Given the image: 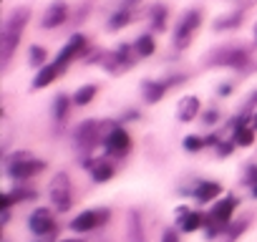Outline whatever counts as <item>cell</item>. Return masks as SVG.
<instances>
[{
  "mask_svg": "<svg viewBox=\"0 0 257 242\" xmlns=\"http://www.w3.org/2000/svg\"><path fill=\"white\" fill-rule=\"evenodd\" d=\"M63 71V66L56 61V63H51V66H41V71H38V76H36V81H33V88H46V86H51L56 78H58V73Z\"/></svg>",
  "mask_w": 257,
  "mask_h": 242,
  "instance_id": "obj_6",
  "label": "cell"
},
{
  "mask_svg": "<svg viewBox=\"0 0 257 242\" xmlns=\"http://www.w3.org/2000/svg\"><path fill=\"white\" fill-rule=\"evenodd\" d=\"M61 242H81V239H61Z\"/></svg>",
  "mask_w": 257,
  "mask_h": 242,
  "instance_id": "obj_30",
  "label": "cell"
},
{
  "mask_svg": "<svg viewBox=\"0 0 257 242\" xmlns=\"http://www.w3.org/2000/svg\"><path fill=\"white\" fill-rule=\"evenodd\" d=\"M66 6L63 3H53L48 11H46V16H43V21H41V26L43 28H58L63 21H66Z\"/></svg>",
  "mask_w": 257,
  "mask_h": 242,
  "instance_id": "obj_9",
  "label": "cell"
},
{
  "mask_svg": "<svg viewBox=\"0 0 257 242\" xmlns=\"http://www.w3.org/2000/svg\"><path fill=\"white\" fill-rule=\"evenodd\" d=\"M76 139H78L83 147H91V144H93V139H96V124H93V121H86V124L78 129Z\"/></svg>",
  "mask_w": 257,
  "mask_h": 242,
  "instance_id": "obj_14",
  "label": "cell"
},
{
  "mask_svg": "<svg viewBox=\"0 0 257 242\" xmlns=\"http://www.w3.org/2000/svg\"><path fill=\"white\" fill-rule=\"evenodd\" d=\"M144 93H147V101L149 103H157L164 96V86L162 83H154V81H147L144 83Z\"/></svg>",
  "mask_w": 257,
  "mask_h": 242,
  "instance_id": "obj_15",
  "label": "cell"
},
{
  "mask_svg": "<svg viewBox=\"0 0 257 242\" xmlns=\"http://www.w3.org/2000/svg\"><path fill=\"white\" fill-rule=\"evenodd\" d=\"M202 224H204L202 214H197V212H187V214H184V224H182V229H184V232H194V229H199Z\"/></svg>",
  "mask_w": 257,
  "mask_h": 242,
  "instance_id": "obj_18",
  "label": "cell"
},
{
  "mask_svg": "<svg viewBox=\"0 0 257 242\" xmlns=\"http://www.w3.org/2000/svg\"><path fill=\"white\" fill-rule=\"evenodd\" d=\"M23 157H18L16 162H11V167H8V174L13 177V179H28V177H33L36 172H43L46 169V164L43 162H38V159H26V162H21Z\"/></svg>",
  "mask_w": 257,
  "mask_h": 242,
  "instance_id": "obj_3",
  "label": "cell"
},
{
  "mask_svg": "<svg viewBox=\"0 0 257 242\" xmlns=\"http://www.w3.org/2000/svg\"><path fill=\"white\" fill-rule=\"evenodd\" d=\"M237 23H239V13H234V16H229V18L219 21L214 28H217V31H222V28H232V26H237Z\"/></svg>",
  "mask_w": 257,
  "mask_h": 242,
  "instance_id": "obj_26",
  "label": "cell"
},
{
  "mask_svg": "<svg viewBox=\"0 0 257 242\" xmlns=\"http://www.w3.org/2000/svg\"><path fill=\"white\" fill-rule=\"evenodd\" d=\"M219 192H222V187H219L217 182H202V184L197 187V199H199V202H212Z\"/></svg>",
  "mask_w": 257,
  "mask_h": 242,
  "instance_id": "obj_13",
  "label": "cell"
},
{
  "mask_svg": "<svg viewBox=\"0 0 257 242\" xmlns=\"http://www.w3.org/2000/svg\"><path fill=\"white\" fill-rule=\"evenodd\" d=\"M28 18H31V11L28 8H16L11 13V18L6 21L3 36H0V58H3V61H11V56H13L18 41H21V33H23Z\"/></svg>",
  "mask_w": 257,
  "mask_h": 242,
  "instance_id": "obj_1",
  "label": "cell"
},
{
  "mask_svg": "<svg viewBox=\"0 0 257 242\" xmlns=\"http://www.w3.org/2000/svg\"><path fill=\"white\" fill-rule=\"evenodd\" d=\"M31 229H33L36 234L51 232V229H53V214H51L48 209H36V212L31 214Z\"/></svg>",
  "mask_w": 257,
  "mask_h": 242,
  "instance_id": "obj_7",
  "label": "cell"
},
{
  "mask_svg": "<svg viewBox=\"0 0 257 242\" xmlns=\"http://www.w3.org/2000/svg\"><path fill=\"white\" fill-rule=\"evenodd\" d=\"M108 217V212H81L73 222H71V229H76V232H88V229H93L96 224H101V219H106Z\"/></svg>",
  "mask_w": 257,
  "mask_h": 242,
  "instance_id": "obj_5",
  "label": "cell"
},
{
  "mask_svg": "<svg viewBox=\"0 0 257 242\" xmlns=\"http://www.w3.org/2000/svg\"><path fill=\"white\" fill-rule=\"evenodd\" d=\"M199 113V98L197 96H187V98H182V103H179V121H192L194 116Z\"/></svg>",
  "mask_w": 257,
  "mask_h": 242,
  "instance_id": "obj_12",
  "label": "cell"
},
{
  "mask_svg": "<svg viewBox=\"0 0 257 242\" xmlns=\"http://www.w3.org/2000/svg\"><path fill=\"white\" fill-rule=\"evenodd\" d=\"M93 96H96V86H81V88L76 91L73 101H76L78 106H86V103H91V101H93Z\"/></svg>",
  "mask_w": 257,
  "mask_h": 242,
  "instance_id": "obj_16",
  "label": "cell"
},
{
  "mask_svg": "<svg viewBox=\"0 0 257 242\" xmlns=\"http://www.w3.org/2000/svg\"><path fill=\"white\" fill-rule=\"evenodd\" d=\"M66 111H68V98H66V96H58V98H56V108H53L56 118H63Z\"/></svg>",
  "mask_w": 257,
  "mask_h": 242,
  "instance_id": "obj_23",
  "label": "cell"
},
{
  "mask_svg": "<svg viewBox=\"0 0 257 242\" xmlns=\"http://www.w3.org/2000/svg\"><path fill=\"white\" fill-rule=\"evenodd\" d=\"M254 38H257V28H254Z\"/></svg>",
  "mask_w": 257,
  "mask_h": 242,
  "instance_id": "obj_31",
  "label": "cell"
},
{
  "mask_svg": "<svg viewBox=\"0 0 257 242\" xmlns=\"http://www.w3.org/2000/svg\"><path fill=\"white\" fill-rule=\"evenodd\" d=\"M234 207H237V202H234L232 197L224 199V202H219V204L212 209V219H214L217 224H227L229 217H232V212H234Z\"/></svg>",
  "mask_w": 257,
  "mask_h": 242,
  "instance_id": "obj_11",
  "label": "cell"
},
{
  "mask_svg": "<svg viewBox=\"0 0 257 242\" xmlns=\"http://www.w3.org/2000/svg\"><path fill=\"white\" fill-rule=\"evenodd\" d=\"M111 174H113V169H111L108 164H103V162H98V164L93 167V179H96V182H106V179H111Z\"/></svg>",
  "mask_w": 257,
  "mask_h": 242,
  "instance_id": "obj_20",
  "label": "cell"
},
{
  "mask_svg": "<svg viewBox=\"0 0 257 242\" xmlns=\"http://www.w3.org/2000/svg\"><path fill=\"white\" fill-rule=\"evenodd\" d=\"M252 129H257V113L252 116Z\"/></svg>",
  "mask_w": 257,
  "mask_h": 242,
  "instance_id": "obj_28",
  "label": "cell"
},
{
  "mask_svg": "<svg viewBox=\"0 0 257 242\" xmlns=\"http://www.w3.org/2000/svg\"><path fill=\"white\" fill-rule=\"evenodd\" d=\"M128 147H132V139H128V134H126L123 129H113V132L106 137V149H108V152L121 154V152H126Z\"/></svg>",
  "mask_w": 257,
  "mask_h": 242,
  "instance_id": "obj_8",
  "label": "cell"
},
{
  "mask_svg": "<svg viewBox=\"0 0 257 242\" xmlns=\"http://www.w3.org/2000/svg\"><path fill=\"white\" fill-rule=\"evenodd\" d=\"M51 199L58 209H68L71 207V184L66 174H56L53 184H51Z\"/></svg>",
  "mask_w": 257,
  "mask_h": 242,
  "instance_id": "obj_2",
  "label": "cell"
},
{
  "mask_svg": "<svg viewBox=\"0 0 257 242\" xmlns=\"http://www.w3.org/2000/svg\"><path fill=\"white\" fill-rule=\"evenodd\" d=\"M204 144H207V142H202L199 137H187V139H184V147H187L189 152H197V149H202Z\"/></svg>",
  "mask_w": 257,
  "mask_h": 242,
  "instance_id": "obj_25",
  "label": "cell"
},
{
  "mask_svg": "<svg viewBox=\"0 0 257 242\" xmlns=\"http://www.w3.org/2000/svg\"><path fill=\"white\" fill-rule=\"evenodd\" d=\"M137 53H139V56H152V53H154V41H152L149 36H142V38L137 41Z\"/></svg>",
  "mask_w": 257,
  "mask_h": 242,
  "instance_id": "obj_19",
  "label": "cell"
},
{
  "mask_svg": "<svg viewBox=\"0 0 257 242\" xmlns=\"http://www.w3.org/2000/svg\"><path fill=\"white\" fill-rule=\"evenodd\" d=\"M43 61H46V51L38 48V46H33L31 48V63L33 66H43Z\"/></svg>",
  "mask_w": 257,
  "mask_h": 242,
  "instance_id": "obj_24",
  "label": "cell"
},
{
  "mask_svg": "<svg viewBox=\"0 0 257 242\" xmlns=\"http://www.w3.org/2000/svg\"><path fill=\"white\" fill-rule=\"evenodd\" d=\"M252 194H254V197H257V184H254V187H252Z\"/></svg>",
  "mask_w": 257,
  "mask_h": 242,
  "instance_id": "obj_29",
  "label": "cell"
},
{
  "mask_svg": "<svg viewBox=\"0 0 257 242\" xmlns=\"http://www.w3.org/2000/svg\"><path fill=\"white\" fill-rule=\"evenodd\" d=\"M83 46H86V38H83V36H73V38L66 43V48L58 53V63H61V66H66L71 58H76V56L83 51Z\"/></svg>",
  "mask_w": 257,
  "mask_h": 242,
  "instance_id": "obj_10",
  "label": "cell"
},
{
  "mask_svg": "<svg viewBox=\"0 0 257 242\" xmlns=\"http://www.w3.org/2000/svg\"><path fill=\"white\" fill-rule=\"evenodd\" d=\"M164 18H167V8H159V6H157V8H154V28H157V31H164V26H167Z\"/></svg>",
  "mask_w": 257,
  "mask_h": 242,
  "instance_id": "obj_22",
  "label": "cell"
},
{
  "mask_svg": "<svg viewBox=\"0 0 257 242\" xmlns=\"http://www.w3.org/2000/svg\"><path fill=\"white\" fill-rule=\"evenodd\" d=\"M126 23H128V11H121V13H116V16L111 18L108 28H111V31H116V28H123Z\"/></svg>",
  "mask_w": 257,
  "mask_h": 242,
  "instance_id": "obj_21",
  "label": "cell"
},
{
  "mask_svg": "<svg viewBox=\"0 0 257 242\" xmlns=\"http://www.w3.org/2000/svg\"><path fill=\"white\" fill-rule=\"evenodd\" d=\"M199 21H202L199 11H189V13L184 16V21L179 23V28H177V36H174V41H177V46H179V48H184V46L189 43V36H192V31L199 26Z\"/></svg>",
  "mask_w": 257,
  "mask_h": 242,
  "instance_id": "obj_4",
  "label": "cell"
},
{
  "mask_svg": "<svg viewBox=\"0 0 257 242\" xmlns=\"http://www.w3.org/2000/svg\"><path fill=\"white\" fill-rule=\"evenodd\" d=\"M162 242H179V239H177V232H174V229H167V232L162 234Z\"/></svg>",
  "mask_w": 257,
  "mask_h": 242,
  "instance_id": "obj_27",
  "label": "cell"
},
{
  "mask_svg": "<svg viewBox=\"0 0 257 242\" xmlns=\"http://www.w3.org/2000/svg\"><path fill=\"white\" fill-rule=\"evenodd\" d=\"M252 142H254L252 129H247V127H237V132H234V144H237V147H249Z\"/></svg>",
  "mask_w": 257,
  "mask_h": 242,
  "instance_id": "obj_17",
  "label": "cell"
}]
</instances>
